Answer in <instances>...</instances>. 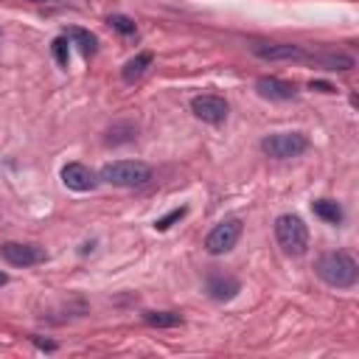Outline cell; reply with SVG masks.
Here are the masks:
<instances>
[{"mask_svg": "<svg viewBox=\"0 0 359 359\" xmlns=\"http://www.w3.org/2000/svg\"><path fill=\"white\" fill-rule=\"evenodd\" d=\"M314 272L323 283L334 286V289H351L359 280V264L353 261V255L342 252V250H328L314 261Z\"/></svg>", "mask_w": 359, "mask_h": 359, "instance_id": "6da1fadb", "label": "cell"}, {"mask_svg": "<svg viewBox=\"0 0 359 359\" xmlns=\"http://www.w3.org/2000/svg\"><path fill=\"white\" fill-rule=\"evenodd\" d=\"M98 180L115 188H140L151 180V165L143 160H115L98 171Z\"/></svg>", "mask_w": 359, "mask_h": 359, "instance_id": "7a4b0ae2", "label": "cell"}, {"mask_svg": "<svg viewBox=\"0 0 359 359\" xmlns=\"http://www.w3.org/2000/svg\"><path fill=\"white\" fill-rule=\"evenodd\" d=\"M275 241L286 255H303L309 250V227L300 216L283 213L275 219Z\"/></svg>", "mask_w": 359, "mask_h": 359, "instance_id": "3957f363", "label": "cell"}, {"mask_svg": "<svg viewBox=\"0 0 359 359\" xmlns=\"http://www.w3.org/2000/svg\"><path fill=\"white\" fill-rule=\"evenodd\" d=\"M309 149V137L303 132H272L261 140V151L275 160H292L300 157Z\"/></svg>", "mask_w": 359, "mask_h": 359, "instance_id": "277c9868", "label": "cell"}, {"mask_svg": "<svg viewBox=\"0 0 359 359\" xmlns=\"http://www.w3.org/2000/svg\"><path fill=\"white\" fill-rule=\"evenodd\" d=\"M238 238H241V219H224L205 236V250L210 255H224L238 244Z\"/></svg>", "mask_w": 359, "mask_h": 359, "instance_id": "5b68a950", "label": "cell"}, {"mask_svg": "<svg viewBox=\"0 0 359 359\" xmlns=\"http://www.w3.org/2000/svg\"><path fill=\"white\" fill-rule=\"evenodd\" d=\"M0 255H3V261L6 264H11V266H34V264H42L48 255H45V250L42 247H36V244H22V241H6V244H0Z\"/></svg>", "mask_w": 359, "mask_h": 359, "instance_id": "8992f818", "label": "cell"}, {"mask_svg": "<svg viewBox=\"0 0 359 359\" xmlns=\"http://www.w3.org/2000/svg\"><path fill=\"white\" fill-rule=\"evenodd\" d=\"M191 112H194L199 121L219 126V123L227 121L230 107H227V101H224L222 95H194V98H191Z\"/></svg>", "mask_w": 359, "mask_h": 359, "instance_id": "52a82bcc", "label": "cell"}, {"mask_svg": "<svg viewBox=\"0 0 359 359\" xmlns=\"http://www.w3.org/2000/svg\"><path fill=\"white\" fill-rule=\"evenodd\" d=\"M255 93L261 98H269V101H292L297 95V84L278 79V76H261L255 81Z\"/></svg>", "mask_w": 359, "mask_h": 359, "instance_id": "ba28073f", "label": "cell"}, {"mask_svg": "<svg viewBox=\"0 0 359 359\" xmlns=\"http://www.w3.org/2000/svg\"><path fill=\"white\" fill-rule=\"evenodd\" d=\"M62 182H65L70 191L84 194V191H93V188L98 185V174H95L93 168H87L84 163H67V165L62 168Z\"/></svg>", "mask_w": 359, "mask_h": 359, "instance_id": "9c48e42d", "label": "cell"}, {"mask_svg": "<svg viewBox=\"0 0 359 359\" xmlns=\"http://www.w3.org/2000/svg\"><path fill=\"white\" fill-rule=\"evenodd\" d=\"M255 56L269 59V62H306L309 53L300 45H289V42H272V45H255L252 48Z\"/></svg>", "mask_w": 359, "mask_h": 359, "instance_id": "30bf717a", "label": "cell"}, {"mask_svg": "<svg viewBox=\"0 0 359 359\" xmlns=\"http://www.w3.org/2000/svg\"><path fill=\"white\" fill-rule=\"evenodd\" d=\"M238 292H241V283L236 278H230V275H210L208 278V294L213 300H219V303L233 300Z\"/></svg>", "mask_w": 359, "mask_h": 359, "instance_id": "8fae6325", "label": "cell"}, {"mask_svg": "<svg viewBox=\"0 0 359 359\" xmlns=\"http://www.w3.org/2000/svg\"><path fill=\"white\" fill-rule=\"evenodd\" d=\"M151 62H154V53H151V50H143V53L132 56V59L123 65V70H121L123 81H126V84H135V81H137V79L151 67Z\"/></svg>", "mask_w": 359, "mask_h": 359, "instance_id": "7c38bea8", "label": "cell"}, {"mask_svg": "<svg viewBox=\"0 0 359 359\" xmlns=\"http://www.w3.org/2000/svg\"><path fill=\"white\" fill-rule=\"evenodd\" d=\"M311 213L317 219H323L325 224H342V219H345L339 202H334V199H314L311 202Z\"/></svg>", "mask_w": 359, "mask_h": 359, "instance_id": "4fadbf2b", "label": "cell"}, {"mask_svg": "<svg viewBox=\"0 0 359 359\" xmlns=\"http://www.w3.org/2000/svg\"><path fill=\"white\" fill-rule=\"evenodd\" d=\"M65 36H67V39H70V42H73V45H76L87 59L98 50V39H95L90 31H84V28H67V34H65Z\"/></svg>", "mask_w": 359, "mask_h": 359, "instance_id": "5bb4252c", "label": "cell"}, {"mask_svg": "<svg viewBox=\"0 0 359 359\" xmlns=\"http://www.w3.org/2000/svg\"><path fill=\"white\" fill-rule=\"evenodd\" d=\"M309 62H314L325 70H351L353 67V59L348 53H317V56H309Z\"/></svg>", "mask_w": 359, "mask_h": 359, "instance_id": "9a60e30c", "label": "cell"}, {"mask_svg": "<svg viewBox=\"0 0 359 359\" xmlns=\"http://www.w3.org/2000/svg\"><path fill=\"white\" fill-rule=\"evenodd\" d=\"M143 323L151 328H174V325H182V314H177V311H143Z\"/></svg>", "mask_w": 359, "mask_h": 359, "instance_id": "2e32d148", "label": "cell"}, {"mask_svg": "<svg viewBox=\"0 0 359 359\" xmlns=\"http://www.w3.org/2000/svg\"><path fill=\"white\" fill-rule=\"evenodd\" d=\"M135 135H137V126H135L132 121H121V123H115V126L107 132V143H112V146L129 143V140H135Z\"/></svg>", "mask_w": 359, "mask_h": 359, "instance_id": "e0dca14e", "label": "cell"}, {"mask_svg": "<svg viewBox=\"0 0 359 359\" xmlns=\"http://www.w3.org/2000/svg\"><path fill=\"white\" fill-rule=\"evenodd\" d=\"M107 25H109L112 31L123 34V36H132V34L137 31L135 20H132V17H126V14H109V17H107Z\"/></svg>", "mask_w": 359, "mask_h": 359, "instance_id": "ac0fdd59", "label": "cell"}, {"mask_svg": "<svg viewBox=\"0 0 359 359\" xmlns=\"http://www.w3.org/2000/svg\"><path fill=\"white\" fill-rule=\"evenodd\" d=\"M50 50H53L56 65H59L62 70H67V65H70V42H67V36H56V39L50 42Z\"/></svg>", "mask_w": 359, "mask_h": 359, "instance_id": "d6986e66", "label": "cell"}, {"mask_svg": "<svg viewBox=\"0 0 359 359\" xmlns=\"http://www.w3.org/2000/svg\"><path fill=\"white\" fill-rule=\"evenodd\" d=\"M185 213H188L185 208H174V210H168L165 216H160V219L154 222V230H160V233H165V230H168V227H171L174 222H180V219H182Z\"/></svg>", "mask_w": 359, "mask_h": 359, "instance_id": "ffe728a7", "label": "cell"}, {"mask_svg": "<svg viewBox=\"0 0 359 359\" xmlns=\"http://www.w3.org/2000/svg\"><path fill=\"white\" fill-rule=\"evenodd\" d=\"M34 345L42 348V351H56V342H48V339H39V337H34Z\"/></svg>", "mask_w": 359, "mask_h": 359, "instance_id": "44dd1931", "label": "cell"}, {"mask_svg": "<svg viewBox=\"0 0 359 359\" xmlns=\"http://www.w3.org/2000/svg\"><path fill=\"white\" fill-rule=\"evenodd\" d=\"M309 87H311V90H320V93H334V87H331V84H325V81H311Z\"/></svg>", "mask_w": 359, "mask_h": 359, "instance_id": "7402d4cb", "label": "cell"}, {"mask_svg": "<svg viewBox=\"0 0 359 359\" xmlns=\"http://www.w3.org/2000/svg\"><path fill=\"white\" fill-rule=\"evenodd\" d=\"M6 283H8V275H6V272H0V286H6Z\"/></svg>", "mask_w": 359, "mask_h": 359, "instance_id": "603a6c76", "label": "cell"}, {"mask_svg": "<svg viewBox=\"0 0 359 359\" xmlns=\"http://www.w3.org/2000/svg\"><path fill=\"white\" fill-rule=\"evenodd\" d=\"M36 3H42V0H36Z\"/></svg>", "mask_w": 359, "mask_h": 359, "instance_id": "cb8c5ba5", "label": "cell"}]
</instances>
